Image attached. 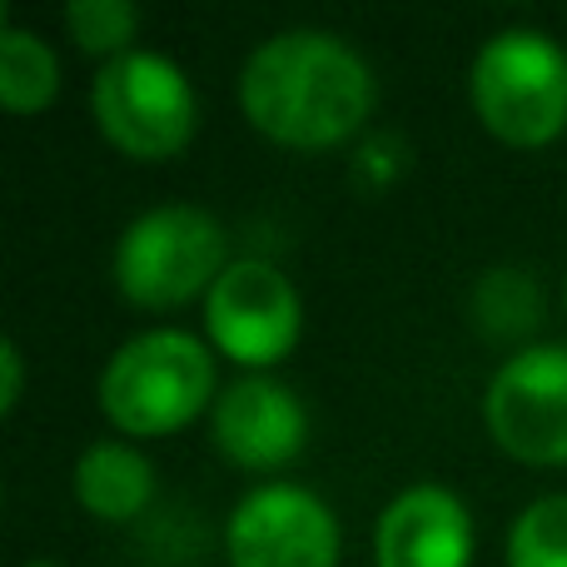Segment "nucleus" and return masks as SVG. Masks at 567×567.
Segmentation results:
<instances>
[{
  "label": "nucleus",
  "mask_w": 567,
  "mask_h": 567,
  "mask_svg": "<svg viewBox=\"0 0 567 567\" xmlns=\"http://www.w3.org/2000/svg\"><path fill=\"white\" fill-rule=\"evenodd\" d=\"M239 105L279 145L329 150L373 115V70L333 30H279L239 70Z\"/></svg>",
  "instance_id": "obj_1"
},
{
  "label": "nucleus",
  "mask_w": 567,
  "mask_h": 567,
  "mask_svg": "<svg viewBox=\"0 0 567 567\" xmlns=\"http://www.w3.org/2000/svg\"><path fill=\"white\" fill-rule=\"evenodd\" d=\"M215 393V359L185 329H150L110 353L100 373V409L125 439H159L199 419Z\"/></svg>",
  "instance_id": "obj_2"
},
{
  "label": "nucleus",
  "mask_w": 567,
  "mask_h": 567,
  "mask_svg": "<svg viewBox=\"0 0 567 567\" xmlns=\"http://www.w3.org/2000/svg\"><path fill=\"white\" fill-rule=\"evenodd\" d=\"M468 95L503 145H548L567 130V50L533 25L498 30L473 55Z\"/></svg>",
  "instance_id": "obj_3"
},
{
  "label": "nucleus",
  "mask_w": 567,
  "mask_h": 567,
  "mask_svg": "<svg viewBox=\"0 0 567 567\" xmlns=\"http://www.w3.org/2000/svg\"><path fill=\"white\" fill-rule=\"evenodd\" d=\"M235 265L229 235L199 205H155L120 235L115 245V284L140 309H179L219 284Z\"/></svg>",
  "instance_id": "obj_4"
},
{
  "label": "nucleus",
  "mask_w": 567,
  "mask_h": 567,
  "mask_svg": "<svg viewBox=\"0 0 567 567\" xmlns=\"http://www.w3.org/2000/svg\"><path fill=\"white\" fill-rule=\"evenodd\" d=\"M95 120L130 159H169L195 140L199 100L189 75L159 50H130L95 75Z\"/></svg>",
  "instance_id": "obj_5"
},
{
  "label": "nucleus",
  "mask_w": 567,
  "mask_h": 567,
  "mask_svg": "<svg viewBox=\"0 0 567 567\" xmlns=\"http://www.w3.org/2000/svg\"><path fill=\"white\" fill-rule=\"evenodd\" d=\"M483 419L518 463H567V343H538L503 363L488 383Z\"/></svg>",
  "instance_id": "obj_6"
},
{
  "label": "nucleus",
  "mask_w": 567,
  "mask_h": 567,
  "mask_svg": "<svg viewBox=\"0 0 567 567\" xmlns=\"http://www.w3.org/2000/svg\"><path fill=\"white\" fill-rule=\"evenodd\" d=\"M205 329L225 359L269 369L299 343L303 303L269 259H235L205 299Z\"/></svg>",
  "instance_id": "obj_7"
},
{
  "label": "nucleus",
  "mask_w": 567,
  "mask_h": 567,
  "mask_svg": "<svg viewBox=\"0 0 567 567\" xmlns=\"http://www.w3.org/2000/svg\"><path fill=\"white\" fill-rule=\"evenodd\" d=\"M229 567H339V518L309 488L265 483L225 523Z\"/></svg>",
  "instance_id": "obj_8"
},
{
  "label": "nucleus",
  "mask_w": 567,
  "mask_h": 567,
  "mask_svg": "<svg viewBox=\"0 0 567 567\" xmlns=\"http://www.w3.org/2000/svg\"><path fill=\"white\" fill-rule=\"evenodd\" d=\"M309 439V413L289 383L245 373L215 399V443L235 468L269 473L299 458Z\"/></svg>",
  "instance_id": "obj_9"
},
{
  "label": "nucleus",
  "mask_w": 567,
  "mask_h": 567,
  "mask_svg": "<svg viewBox=\"0 0 567 567\" xmlns=\"http://www.w3.org/2000/svg\"><path fill=\"white\" fill-rule=\"evenodd\" d=\"M379 567H468L473 563V513L458 493L439 483H413L379 513L373 533Z\"/></svg>",
  "instance_id": "obj_10"
},
{
  "label": "nucleus",
  "mask_w": 567,
  "mask_h": 567,
  "mask_svg": "<svg viewBox=\"0 0 567 567\" xmlns=\"http://www.w3.org/2000/svg\"><path fill=\"white\" fill-rule=\"evenodd\" d=\"M75 498L100 523H135L155 503V463L125 439H100L75 458Z\"/></svg>",
  "instance_id": "obj_11"
},
{
  "label": "nucleus",
  "mask_w": 567,
  "mask_h": 567,
  "mask_svg": "<svg viewBox=\"0 0 567 567\" xmlns=\"http://www.w3.org/2000/svg\"><path fill=\"white\" fill-rule=\"evenodd\" d=\"M60 90V60L35 30L0 25V100L10 115H35Z\"/></svg>",
  "instance_id": "obj_12"
},
{
  "label": "nucleus",
  "mask_w": 567,
  "mask_h": 567,
  "mask_svg": "<svg viewBox=\"0 0 567 567\" xmlns=\"http://www.w3.org/2000/svg\"><path fill=\"white\" fill-rule=\"evenodd\" d=\"M508 567H567V493L528 503L508 528Z\"/></svg>",
  "instance_id": "obj_13"
},
{
  "label": "nucleus",
  "mask_w": 567,
  "mask_h": 567,
  "mask_svg": "<svg viewBox=\"0 0 567 567\" xmlns=\"http://www.w3.org/2000/svg\"><path fill=\"white\" fill-rule=\"evenodd\" d=\"M65 30L80 50L90 55H130V40L140 30V10L130 0H70L65 6Z\"/></svg>",
  "instance_id": "obj_14"
},
{
  "label": "nucleus",
  "mask_w": 567,
  "mask_h": 567,
  "mask_svg": "<svg viewBox=\"0 0 567 567\" xmlns=\"http://www.w3.org/2000/svg\"><path fill=\"white\" fill-rule=\"evenodd\" d=\"M20 393H25V353L16 339L0 343V413H16Z\"/></svg>",
  "instance_id": "obj_15"
},
{
  "label": "nucleus",
  "mask_w": 567,
  "mask_h": 567,
  "mask_svg": "<svg viewBox=\"0 0 567 567\" xmlns=\"http://www.w3.org/2000/svg\"><path fill=\"white\" fill-rule=\"evenodd\" d=\"M20 567H60V563H50V558H35V563H20Z\"/></svg>",
  "instance_id": "obj_16"
},
{
  "label": "nucleus",
  "mask_w": 567,
  "mask_h": 567,
  "mask_svg": "<svg viewBox=\"0 0 567 567\" xmlns=\"http://www.w3.org/2000/svg\"><path fill=\"white\" fill-rule=\"evenodd\" d=\"M563 303H567V293H563Z\"/></svg>",
  "instance_id": "obj_17"
}]
</instances>
